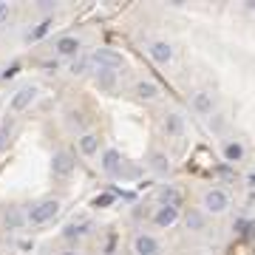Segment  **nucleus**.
<instances>
[{"instance_id":"nucleus-3","label":"nucleus","mask_w":255,"mask_h":255,"mask_svg":"<svg viewBox=\"0 0 255 255\" xmlns=\"http://www.w3.org/2000/svg\"><path fill=\"white\" fill-rule=\"evenodd\" d=\"M51 170H54V176H60V179L71 176L74 173V156H71L68 151H60L57 156H54V162H51Z\"/></svg>"},{"instance_id":"nucleus-6","label":"nucleus","mask_w":255,"mask_h":255,"mask_svg":"<svg viewBox=\"0 0 255 255\" xmlns=\"http://www.w3.org/2000/svg\"><path fill=\"white\" fill-rule=\"evenodd\" d=\"M34 88H20V91L12 96V111H23V108H29V105L34 102Z\"/></svg>"},{"instance_id":"nucleus-20","label":"nucleus","mask_w":255,"mask_h":255,"mask_svg":"<svg viewBox=\"0 0 255 255\" xmlns=\"http://www.w3.org/2000/svg\"><path fill=\"white\" fill-rule=\"evenodd\" d=\"M48 29H51V20H43V23L37 26L34 32H29V34H26V40H40V37L46 34Z\"/></svg>"},{"instance_id":"nucleus-7","label":"nucleus","mask_w":255,"mask_h":255,"mask_svg":"<svg viewBox=\"0 0 255 255\" xmlns=\"http://www.w3.org/2000/svg\"><path fill=\"white\" fill-rule=\"evenodd\" d=\"M136 253L139 255H156L159 253V244H156V238L153 235H136Z\"/></svg>"},{"instance_id":"nucleus-17","label":"nucleus","mask_w":255,"mask_h":255,"mask_svg":"<svg viewBox=\"0 0 255 255\" xmlns=\"http://www.w3.org/2000/svg\"><path fill=\"white\" fill-rule=\"evenodd\" d=\"M80 151L85 153V156H94V153H96V136H94V133H85L80 139Z\"/></svg>"},{"instance_id":"nucleus-4","label":"nucleus","mask_w":255,"mask_h":255,"mask_svg":"<svg viewBox=\"0 0 255 255\" xmlns=\"http://www.w3.org/2000/svg\"><path fill=\"white\" fill-rule=\"evenodd\" d=\"M227 204H230V198H227L224 190H210L207 196H204V207L210 213H221V210H227Z\"/></svg>"},{"instance_id":"nucleus-22","label":"nucleus","mask_w":255,"mask_h":255,"mask_svg":"<svg viewBox=\"0 0 255 255\" xmlns=\"http://www.w3.org/2000/svg\"><path fill=\"white\" fill-rule=\"evenodd\" d=\"M187 227H190V230H201V227H204V219H201L198 213H190V216H187Z\"/></svg>"},{"instance_id":"nucleus-28","label":"nucleus","mask_w":255,"mask_h":255,"mask_svg":"<svg viewBox=\"0 0 255 255\" xmlns=\"http://www.w3.org/2000/svg\"><path fill=\"white\" fill-rule=\"evenodd\" d=\"M60 255H77V253H71V250H65V253H60Z\"/></svg>"},{"instance_id":"nucleus-21","label":"nucleus","mask_w":255,"mask_h":255,"mask_svg":"<svg viewBox=\"0 0 255 255\" xmlns=\"http://www.w3.org/2000/svg\"><path fill=\"white\" fill-rule=\"evenodd\" d=\"M82 232H88V221H80V224H71V227H65V235H68V238H74V235H82Z\"/></svg>"},{"instance_id":"nucleus-5","label":"nucleus","mask_w":255,"mask_h":255,"mask_svg":"<svg viewBox=\"0 0 255 255\" xmlns=\"http://www.w3.org/2000/svg\"><path fill=\"white\" fill-rule=\"evenodd\" d=\"M148 51H151V57L156 60V63H162V65H167V63L173 60V48L167 46V43H162V40L151 43V46H148Z\"/></svg>"},{"instance_id":"nucleus-12","label":"nucleus","mask_w":255,"mask_h":255,"mask_svg":"<svg viewBox=\"0 0 255 255\" xmlns=\"http://www.w3.org/2000/svg\"><path fill=\"white\" fill-rule=\"evenodd\" d=\"M96 82L102 85V88H114L116 85V71H111V68H96Z\"/></svg>"},{"instance_id":"nucleus-19","label":"nucleus","mask_w":255,"mask_h":255,"mask_svg":"<svg viewBox=\"0 0 255 255\" xmlns=\"http://www.w3.org/2000/svg\"><path fill=\"white\" fill-rule=\"evenodd\" d=\"M142 170L136 167V164H119V170H116V176H122V179H136Z\"/></svg>"},{"instance_id":"nucleus-29","label":"nucleus","mask_w":255,"mask_h":255,"mask_svg":"<svg viewBox=\"0 0 255 255\" xmlns=\"http://www.w3.org/2000/svg\"><path fill=\"white\" fill-rule=\"evenodd\" d=\"M250 9H253V12H255V3H250Z\"/></svg>"},{"instance_id":"nucleus-10","label":"nucleus","mask_w":255,"mask_h":255,"mask_svg":"<svg viewBox=\"0 0 255 255\" xmlns=\"http://www.w3.org/2000/svg\"><path fill=\"white\" fill-rule=\"evenodd\" d=\"M57 51L60 54H65V57H71V54L80 51V40H77V37H63V40L57 43Z\"/></svg>"},{"instance_id":"nucleus-11","label":"nucleus","mask_w":255,"mask_h":255,"mask_svg":"<svg viewBox=\"0 0 255 255\" xmlns=\"http://www.w3.org/2000/svg\"><path fill=\"white\" fill-rule=\"evenodd\" d=\"M159 198L164 201V207H176V210H179V204H182V193L173 190V187H164L162 193H159Z\"/></svg>"},{"instance_id":"nucleus-1","label":"nucleus","mask_w":255,"mask_h":255,"mask_svg":"<svg viewBox=\"0 0 255 255\" xmlns=\"http://www.w3.org/2000/svg\"><path fill=\"white\" fill-rule=\"evenodd\" d=\"M57 210H60L57 201H54V198H46V201H40V204H34V207L29 210V221H32V224H43V221L54 219Z\"/></svg>"},{"instance_id":"nucleus-2","label":"nucleus","mask_w":255,"mask_h":255,"mask_svg":"<svg viewBox=\"0 0 255 255\" xmlns=\"http://www.w3.org/2000/svg\"><path fill=\"white\" fill-rule=\"evenodd\" d=\"M94 63H99V68H111V71H116V68H122V54H116V51H111V48H99L96 54H94Z\"/></svg>"},{"instance_id":"nucleus-18","label":"nucleus","mask_w":255,"mask_h":255,"mask_svg":"<svg viewBox=\"0 0 255 255\" xmlns=\"http://www.w3.org/2000/svg\"><path fill=\"white\" fill-rule=\"evenodd\" d=\"M164 130H167V133H173V136H179V133H182V116L170 114L167 119H164Z\"/></svg>"},{"instance_id":"nucleus-13","label":"nucleus","mask_w":255,"mask_h":255,"mask_svg":"<svg viewBox=\"0 0 255 255\" xmlns=\"http://www.w3.org/2000/svg\"><path fill=\"white\" fill-rule=\"evenodd\" d=\"M151 167L156 170V173H167V170H170V162H167V156H164V153L153 151L151 153Z\"/></svg>"},{"instance_id":"nucleus-15","label":"nucleus","mask_w":255,"mask_h":255,"mask_svg":"<svg viewBox=\"0 0 255 255\" xmlns=\"http://www.w3.org/2000/svg\"><path fill=\"white\" fill-rule=\"evenodd\" d=\"M193 108H196L198 114H210L213 111V99H210L207 94H196L193 96Z\"/></svg>"},{"instance_id":"nucleus-16","label":"nucleus","mask_w":255,"mask_h":255,"mask_svg":"<svg viewBox=\"0 0 255 255\" xmlns=\"http://www.w3.org/2000/svg\"><path fill=\"white\" fill-rule=\"evenodd\" d=\"M244 156V148H241V142H230L227 148H224V159L227 162H238Z\"/></svg>"},{"instance_id":"nucleus-25","label":"nucleus","mask_w":255,"mask_h":255,"mask_svg":"<svg viewBox=\"0 0 255 255\" xmlns=\"http://www.w3.org/2000/svg\"><path fill=\"white\" fill-rule=\"evenodd\" d=\"M88 68H91V60L82 57V60H77V63H74V68H71V71H74V74H85Z\"/></svg>"},{"instance_id":"nucleus-9","label":"nucleus","mask_w":255,"mask_h":255,"mask_svg":"<svg viewBox=\"0 0 255 255\" xmlns=\"http://www.w3.org/2000/svg\"><path fill=\"white\" fill-rule=\"evenodd\" d=\"M176 219H179V210L176 207H162L156 213V224H159V227H170Z\"/></svg>"},{"instance_id":"nucleus-26","label":"nucleus","mask_w":255,"mask_h":255,"mask_svg":"<svg viewBox=\"0 0 255 255\" xmlns=\"http://www.w3.org/2000/svg\"><path fill=\"white\" fill-rule=\"evenodd\" d=\"M9 20V3H0V23Z\"/></svg>"},{"instance_id":"nucleus-24","label":"nucleus","mask_w":255,"mask_h":255,"mask_svg":"<svg viewBox=\"0 0 255 255\" xmlns=\"http://www.w3.org/2000/svg\"><path fill=\"white\" fill-rule=\"evenodd\" d=\"M114 193H105V196H96L94 198V207H108V204H114Z\"/></svg>"},{"instance_id":"nucleus-27","label":"nucleus","mask_w":255,"mask_h":255,"mask_svg":"<svg viewBox=\"0 0 255 255\" xmlns=\"http://www.w3.org/2000/svg\"><path fill=\"white\" fill-rule=\"evenodd\" d=\"M250 185H253V187H255V173H253V176H250Z\"/></svg>"},{"instance_id":"nucleus-23","label":"nucleus","mask_w":255,"mask_h":255,"mask_svg":"<svg viewBox=\"0 0 255 255\" xmlns=\"http://www.w3.org/2000/svg\"><path fill=\"white\" fill-rule=\"evenodd\" d=\"M235 227H238V232H241V235H247V238H250V235L255 232V221H238Z\"/></svg>"},{"instance_id":"nucleus-14","label":"nucleus","mask_w":255,"mask_h":255,"mask_svg":"<svg viewBox=\"0 0 255 255\" xmlns=\"http://www.w3.org/2000/svg\"><path fill=\"white\" fill-rule=\"evenodd\" d=\"M136 94H139L142 99H156V96H159V85H156V82H139V85H136Z\"/></svg>"},{"instance_id":"nucleus-8","label":"nucleus","mask_w":255,"mask_h":255,"mask_svg":"<svg viewBox=\"0 0 255 255\" xmlns=\"http://www.w3.org/2000/svg\"><path fill=\"white\" fill-rule=\"evenodd\" d=\"M119 164H122V156H119V151H105V156H102V167L108 170L111 176H116V170H119Z\"/></svg>"}]
</instances>
